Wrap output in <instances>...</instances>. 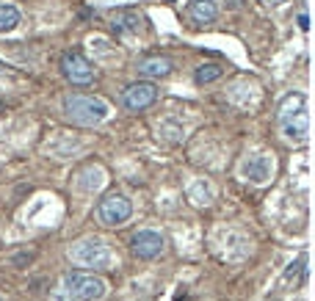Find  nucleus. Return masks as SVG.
<instances>
[{"instance_id":"1","label":"nucleus","mask_w":315,"mask_h":301,"mask_svg":"<svg viewBox=\"0 0 315 301\" xmlns=\"http://www.w3.org/2000/svg\"><path fill=\"white\" fill-rule=\"evenodd\" d=\"M105 290H108V285L102 276L72 271L53 287L50 301H102Z\"/></svg>"},{"instance_id":"2","label":"nucleus","mask_w":315,"mask_h":301,"mask_svg":"<svg viewBox=\"0 0 315 301\" xmlns=\"http://www.w3.org/2000/svg\"><path fill=\"white\" fill-rule=\"evenodd\" d=\"M66 108V116L78 125H100L102 119L108 116V102L100 100V97H83V94H75V97H66L64 102Z\"/></svg>"},{"instance_id":"3","label":"nucleus","mask_w":315,"mask_h":301,"mask_svg":"<svg viewBox=\"0 0 315 301\" xmlns=\"http://www.w3.org/2000/svg\"><path fill=\"white\" fill-rule=\"evenodd\" d=\"M70 257L72 263L86 265V268H111L114 265V251L100 238H86V241L75 243L70 249Z\"/></svg>"},{"instance_id":"4","label":"nucleus","mask_w":315,"mask_h":301,"mask_svg":"<svg viewBox=\"0 0 315 301\" xmlns=\"http://www.w3.org/2000/svg\"><path fill=\"white\" fill-rule=\"evenodd\" d=\"M133 213V204L125 194H108L97 204V221L102 227H122Z\"/></svg>"},{"instance_id":"5","label":"nucleus","mask_w":315,"mask_h":301,"mask_svg":"<svg viewBox=\"0 0 315 301\" xmlns=\"http://www.w3.org/2000/svg\"><path fill=\"white\" fill-rule=\"evenodd\" d=\"M61 72H64V78L72 86H92L94 83V66L78 50H66L61 56Z\"/></svg>"},{"instance_id":"6","label":"nucleus","mask_w":315,"mask_h":301,"mask_svg":"<svg viewBox=\"0 0 315 301\" xmlns=\"http://www.w3.org/2000/svg\"><path fill=\"white\" fill-rule=\"evenodd\" d=\"M155 100H158V88H155V83H147V80L130 83L125 88V94H122V105L127 111H147Z\"/></svg>"},{"instance_id":"7","label":"nucleus","mask_w":315,"mask_h":301,"mask_svg":"<svg viewBox=\"0 0 315 301\" xmlns=\"http://www.w3.org/2000/svg\"><path fill=\"white\" fill-rule=\"evenodd\" d=\"M163 235L161 232H152V229H141L130 238V249L139 260H155L158 254L163 251Z\"/></svg>"},{"instance_id":"8","label":"nucleus","mask_w":315,"mask_h":301,"mask_svg":"<svg viewBox=\"0 0 315 301\" xmlns=\"http://www.w3.org/2000/svg\"><path fill=\"white\" fill-rule=\"evenodd\" d=\"M243 177L252 180V182H257V186H263V182H268L274 177V160L263 152L249 155V158L243 160Z\"/></svg>"},{"instance_id":"9","label":"nucleus","mask_w":315,"mask_h":301,"mask_svg":"<svg viewBox=\"0 0 315 301\" xmlns=\"http://www.w3.org/2000/svg\"><path fill=\"white\" fill-rule=\"evenodd\" d=\"M111 28H114V33H119V36L136 33V31L144 28V14L136 9H119L111 14Z\"/></svg>"},{"instance_id":"10","label":"nucleus","mask_w":315,"mask_h":301,"mask_svg":"<svg viewBox=\"0 0 315 301\" xmlns=\"http://www.w3.org/2000/svg\"><path fill=\"white\" fill-rule=\"evenodd\" d=\"M279 125H282L285 138H290V141H304V138H307V130H310V119H307V111H301V113H296V116H290V119L279 122Z\"/></svg>"},{"instance_id":"11","label":"nucleus","mask_w":315,"mask_h":301,"mask_svg":"<svg viewBox=\"0 0 315 301\" xmlns=\"http://www.w3.org/2000/svg\"><path fill=\"white\" fill-rule=\"evenodd\" d=\"M172 72V61L163 58V56H152V58H144L139 61V75H144V78H166V75Z\"/></svg>"},{"instance_id":"12","label":"nucleus","mask_w":315,"mask_h":301,"mask_svg":"<svg viewBox=\"0 0 315 301\" xmlns=\"http://www.w3.org/2000/svg\"><path fill=\"white\" fill-rule=\"evenodd\" d=\"M188 14H191V19H194L196 25H208V22H213V19H216L218 9H216L213 0H191Z\"/></svg>"},{"instance_id":"13","label":"nucleus","mask_w":315,"mask_h":301,"mask_svg":"<svg viewBox=\"0 0 315 301\" xmlns=\"http://www.w3.org/2000/svg\"><path fill=\"white\" fill-rule=\"evenodd\" d=\"M301 111H307V97L304 94H287L282 100V105H279V122L290 119V116H296Z\"/></svg>"},{"instance_id":"14","label":"nucleus","mask_w":315,"mask_h":301,"mask_svg":"<svg viewBox=\"0 0 315 301\" xmlns=\"http://www.w3.org/2000/svg\"><path fill=\"white\" fill-rule=\"evenodd\" d=\"M19 25L17 6H0V33H9Z\"/></svg>"},{"instance_id":"15","label":"nucleus","mask_w":315,"mask_h":301,"mask_svg":"<svg viewBox=\"0 0 315 301\" xmlns=\"http://www.w3.org/2000/svg\"><path fill=\"white\" fill-rule=\"evenodd\" d=\"M221 78V66L218 64H202V66H196V72H194V80L199 86L205 83H213V80Z\"/></svg>"},{"instance_id":"16","label":"nucleus","mask_w":315,"mask_h":301,"mask_svg":"<svg viewBox=\"0 0 315 301\" xmlns=\"http://www.w3.org/2000/svg\"><path fill=\"white\" fill-rule=\"evenodd\" d=\"M301 265H304V260H296V263H290V268H287V273H285V279L287 282H290L293 276H296V273L301 271Z\"/></svg>"},{"instance_id":"17","label":"nucleus","mask_w":315,"mask_h":301,"mask_svg":"<svg viewBox=\"0 0 315 301\" xmlns=\"http://www.w3.org/2000/svg\"><path fill=\"white\" fill-rule=\"evenodd\" d=\"M299 28L301 31H310V17H307V14H299Z\"/></svg>"},{"instance_id":"18","label":"nucleus","mask_w":315,"mask_h":301,"mask_svg":"<svg viewBox=\"0 0 315 301\" xmlns=\"http://www.w3.org/2000/svg\"><path fill=\"white\" fill-rule=\"evenodd\" d=\"M268 3H274V6H279V3H285V0H268Z\"/></svg>"},{"instance_id":"19","label":"nucleus","mask_w":315,"mask_h":301,"mask_svg":"<svg viewBox=\"0 0 315 301\" xmlns=\"http://www.w3.org/2000/svg\"><path fill=\"white\" fill-rule=\"evenodd\" d=\"M166 3H174V0H166Z\"/></svg>"},{"instance_id":"20","label":"nucleus","mask_w":315,"mask_h":301,"mask_svg":"<svg viewBox=\"0 0 315 301\" xmlns=\"http://www.w3.org/2000/svg\"><path fill=\"white\" fill-rule=\"evenodd\" d=\"M0 301H6V298H3V296H0Z\"/></svg>"}]
</instances>
